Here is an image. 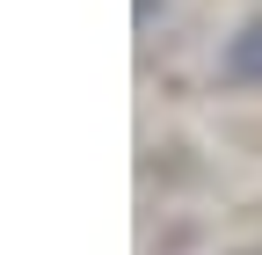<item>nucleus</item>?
<instances>
[{
    "mask_svg": "<svg viewBox=\"0 0 262 255\" xmlns=\"http://www.w3.org/2000/svg\"><path fill=\"white\" fill-rule=\"evenodd\" d=\"M219 80L226 88H262V22H241L219 51Z\"/></svg>",
    "mask_w": 262,
    "mask_h": 255,
    "instance_id": "1",
    "label": "nucleus"
},
{
    "mask_svg": "<svg viewBox=\"0 0 262 255\" xmlns=\"http://www.w3.org/2000/svg\"><path fill=\"white\" fill-rule=\"evenodd\" d=\"M168 8V0H139V29H153V15Z\"/></svg>",
    "mask_w": 262,
    "mask_h": 255,
    "instance_id": "2",
    "label": "nucleus"
},
{
    "mask_svg": "<svg viewBox=\"0 0 262 255\" xmlns=\"http://www.w3.org/2000/svg\"><path fill=\"white\" fill-rule=\"evenodd\" d=\"M241 255H262V248H241Z\"/></svg>",
    "mask_w": 262,
    "mask_h": 255,
    "instance_id": "3",
    "label": "nucleus"
}]
</instances>
